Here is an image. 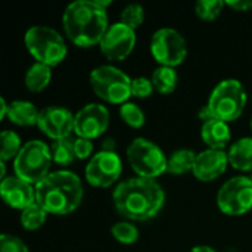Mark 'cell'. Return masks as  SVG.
Segmentation results:
<instances>
[{
	"label": "cell",
	"instance_id": "obj_34",
	"mask_svg": "<svg viewBox=\"0 0 252 252\" xmlns=\"http://www.w3.org/2000/svg\"><path fill=\"white\" fill-rule=\"evenodd\" d=\"M102 151H105V152H115V142H114V139H111V137L105 139L102 142Z\"/></svg>",
	"mask_w": 252,
	"mask_h": 252
},
{
	"label": "cell",
	"instance_id": "obj_32",
	"mask_svg": "<svg viewBox=\"0 0 252 252\" xmlns=\"http://www.w3.org/2000/svg\"><path fill=\"white\" fill-rule=\"evenodd\" d=\"M74 151H75L77 159H86L93 152V143L90 139L77 137V139H74Z\"/></svg>",
	"mask_w": 252,
	"mask_h": 252
},
{
	"label": "cell",
	"instance_id": "obj_3",
	"mask_svg": "<svg viewBox=\"0 0 252 252\" xmlns=\"http://www.w3.org/2000/svg\"><path fill=\"white\" fill-rule=\"evenodd\" d=\"M84 189L75 173L53 171L35 185V201L47 214L66 216L74 213L83 201Z\"/></svg>",
	"mask_w": 252,
	"mask_h": 252
},
{
	"label": "cell",
	"instance_id": "obj_35",
	"mask_svg": "<svg viewBox=\"0 0 252 252\" xmlns=\"http://www.w3.org/2000/svg\"><path fill=\"white\" fill-rule=\"evenodd\" d=\"M0 105H1V112H0V118L3 120V118H6V117H7V111H9V103L6 102V99H4V97H1V99H0Z\"/></svg>",
	"mask_w": 252,
	"mask_h": 252
},
{
	"label": "cell",
	"instance_id": "obj_1",
	"mask_svg": "<svg viewBox=\"0 0 252 252\" xmlns=\"http://www.w3.org/2000/svg\"><path fill=\"white\" fill-rule=\"evenodd\" d=\"M112 201L121 217L133 221H146L162 210L165 193L157 180L134 177L121 182L114 189Z\"/></svg>",
	"mask_w": 252,
	"mask_h": 252
},
{
	"label": "cell",
	"instance_id": "obj_30",
	"mask_svg": "<svg viewBox=\"0 0 252 252\" xmlns=\"http://www.w3.org/2000/svg\"><path fill=\"white\" fill-rule=\"evenodd\" d=\"M154 84H152V80L151 78H146V77H137V78H133L131 81V94L134 97H139V99H146L152 94L154 92Z\"/></svg>",
	"mask_w": 252,
	"mask_h": 252
},
{
	"label": "cell",
	"instance_id": "obj_33",
	"mask_svg": "<svg viewBox=\"0 0 252 252\" xmlns=\"http://www.w3.org/2000/svg\"><path fill=\"white\" fill-rule=\"evenodd\" d=\"M226 4L238 12H248L252 9V0H230Z\"/></svg>",
	"mask_w": 252,
	"mask_h": 252
},
{
	"label": "cell",
	"instance_id": "obj_7",
	"mask_svg": "<svg viewBox=\"0 0 252 252\" xmlns=\"http://www.w3.org/2000/svg\"><path fill=\"white\" fill-rule=\"evenodd\" d=\"M131 78L117 66L102 65L90 72V86L103 100L124 105L131 94Z\"/></svg>",
	"mask_w": 252,
	"mask_h": 252
},
{
	"label": "cell",
	"instance_id": "obj_29",
	"mask_svg": "<svg viewBox=\"0 0 252 252\" xmlns=\"http://www.w3.org/2000/svg\"><path fill=\"white\" fill-rule=\"evenodd\" d=\"M145 21V9L137 4V3H133V4H128L124 7V10L121 12V21L124 25L130 27L131 30H137Z\"/></svg>",
	"mask_w": 252,
	"mask_h": 252
},
{
	"label": "cell",
	"instance_id": "obj_12",
	"mask_svg": "<svg viewBox=\"0 0 252 252\" xmlns=\"http://www.w3.org/2000/svg\"><path fill=\"white\" fill-rule=\"evenodd\" d=\"M102 53L111 61H124L136 46V31L123 22L109 25L100 41Z\"/></svg>",
	"mask_w": 252,
	"mask_h": 252
},
{
	"label": "cell",
	"instance_id": "obj_18",
	"mask_svg": "<svg viewBox=\"0 0 252 252\" xmlns=\"http://www.w3.org/2000/svg\"><path fill=\"white\" fill-rule=\"evenodd\" d=\"M40 111L28 100H13L9 103L7 118L10 123L21 127H31L38 123Z\"/></svg>",
	"mask_w": 252,
	"mask_h": 252
},
{
	"label": "cell",
	"instance_id": "obj_14",
	"mask_svg": "<svg viewBox=\"0 0 252 252\" xmlns=\"http://www.w3.org/2000/svg\"><path fill=\"white\" fill-rule=\"evenodd\" d=\"M74 117L63 106H47L40 111L37 126L47 137L56 142L69 137L74 131Z\"/></svg>",
	"mask_w": 252,
	"mask_h": 252
},
{
	"label": "cell",
	"instance_id": "obj_26",
	"mask_svg": "<svg viewBox=\"0 0 252 252\" xmlns=\"http://www.w3.org/2000/svg\"><path fill=\"white\" fill-rule=\"evenodd\" d=\"M111 233H112L115 241H118L124 245H131L139 239V230L130 221L115 223L111 229Z\"/></svg>",
	"mask_w": 252,
	"mask_h": 252
},
{
	"label": "cell",
	"instance_id": "obj_4",
	"mask_svg": "<svg viewBox=\"0 0 252 252\" xmlns=\"http://www.w3.org/2000/svg\"><path fill=\"white\" fill-rule=\"evenodd\" d=\"M247 100L248 96L241 81L229 78L220 81L214 87L207 106L213 118L229 124L230 121L238 120L244 114Z\"/></svg>",
	"mask_w": 252,
	"mask_h": 252
},
{
	"label": "cell",
	"instance_id": "obj_37",
	"mask_svg": "<svg viewBox=\"0 0 252 252\" xmlns=\"http://www.w3.org/2000/svg\"><path fill=\"white\" fill-rule=\"evenodd\" d=\"M251 130H252V120H251Z\"/></svg>",
	"mask_w": 252,
	"mask_h": 252
},
{
	"label": "cell",
	"instance_id": "obj_36",
	"mask_svg": "<svg viewBox=\"0 0 252 252\" xmlns=\"http://www.w3.org/2000/svg\"><path fill=\"white\" fill-rule=\"evenodd\" d=\"M190 252H216L211 247H207V245H199V247H195L192 248Z\"/></svg>",
	"mask_w": 252,
	"mask_h": 252
},
{
	"label": "cell",
	"instance_id": "obj_8",
	"mask_svg": "<svg viewBox=\"0 0 252 252\" xmlns=\"http://www.w3.org/2000/svg\"><path fill=\"white\" fill-rule=\"evenodd\" d=\"M127 158L137 177L155 180L168 168V159L164 152L145 137H137L130 143Z\"/></svg>",
	"mask_w": 252,
	"mask_h": 252
},
{
	"label": "cell",
	"instance_id": "obj_2",
	"mask_svg": "<svg viewBox=\"0 0 252 252\" xmlns=\"http://www.w3.org/2000/svg\"><path fill=\"white\" fill-rule=\"evenodd\" d=\"M62 21L68 38L80 47L100 44L109 28L106 9L99 0H77L68 4Z\"/></svg>",
	"mask_w": 252,
	"mask_h": 252
},
{
	"label": "cell",
	"instance_id": "obj_38",
	"mask_svg": "<svg viewBox=\"0 0 252 252\" xmlns=\"http://www.w3.org/2000/svg\"><path fill=\"white\" fill-rule=\"evenodd\" d=\"M250 179H251V182H252V174H251V177H250Z\"/></svg>",
	"mask_w": 252,
	"mask_h": 252
},
{
	"label": "cell",
	"instance_id": "obj_11",
	"mask_svg": "<svg viewBox=\"0 0 252 252\" xmlns=\"http://www.w3.org/2000/svg\"><path fill=\"white\" fill-rule=\"evenodd\" d=\"M123 164L115 152L100 151L93 155L86 167V179L94 188H109L118 182Z\"/></svg>",
	"mask_w": 252,
	"mask_h": 252
},
{
	"label": "cell",
	"instance_id": "obj_31",
	"mask_svg": "<svg viewBox=\"0 0 252 252\" xmlns=\"http://www.w3.org/2000/svg\"><path fill=\"white\" fill-rule=\"evenodd\" d=\"M0 252H28L25 242L12 235H1Z\"/></svg>",
	"mask_w": 252,
	"mask_h": 252
},
{
	"label": "cell",
	"instance_id": "obj_10",
	"mask_svg": "<svg viewBox=\"0 0 252 252\" xmlns=\"http://www.w3.org/2000/svg\"><path fill=\"white\" fill-rule=\"evenodd\" d=\"M151 53L161 66H177L188 55V44L183 35L173 28H159L151 40Z\"/></svg>",
	"mask_w": 252,
	"mask_h": 252
},
{
	"label": "cell",
	"instance_id": "obj_22",
	"mask_svg": "<svg viewBox=\"0 0 252 252\" xmlns=\"http://www.w3.org/2000/svg\"><path fill=\"white\" fill-rule=\"evenodd\" d=\"M152 84L154 89L161 94H171L179 81V75L174 68L171 66H159L152 74Z\"/></svg>",
	"mask_w": 252,
	"mask_h": 252
},
{
	"label": "cell",
	"instance_id": "obj_15",
	"mask_svg": "<svg viewBox=\"0 0 252 252\" xmlns=\"http://www.w3.org/2000/svg\"><path fill=\"white\" fill-rule=\"evenodd\" d=\"M0 193L3 201L9 207L21 211L37 202L35 189L32 188V185L19 179L18 176H10L3 179L0 183Z\"/></svg>",
	"mask_w": 252,
	"mask_h": 252
},
{
	"label": "cell",
	"instance_id": "obj_5",
	"mask_svg": "<svg viewBox=\"0 0 252 252\" xmlns=\"http://www.w3.org/2000/svg\"><path fill=\"white\" fill-rule=\"evenodd\" d=\"M25 46L38 63H44L50 68L59 65L68 53L62 35L56 30L44 25H35L27 31Z\"/></svg>",
	"mask_w": 252,
	"mask_h": 252
},
{
	"label": "cell",
	"instance_id": "obj_25",
	"mask_svg": "<svg viewBox=\"0 0 252 252\" xmlns=\"http://www.w3.org/2000/svg\"><path fill=\"white\" fill-rule=\"evenodd\" d=\"M1 140V152H0V159L1 161H9V159H15L18 157V154L21 152L22 146H21V139L15 131L10 130H4L0 136Z\"/></svg>",
	"mask_w": 252,
	"mask_h": 252
},
{
	"label": "cell",
	"instance_id": "obj_23",
	"mask_svg": "<svg viewBox=\"0 0 252 252\" xmlns=\"http://www.w3.org/2000/svg\"><path fill=\"white\" fill-rule=\"evenodd\" d=\"M52 158H53V162H56L58 165H62V167L69 165L77 158L75 151H74V139L66 137V139L53 142Z\"/></svg>",
	"mask_w": 252,
	"mask_h": 252
},
{
	"label": "cell",
	"instance_id": "obj_24",
	"mask_svg": "<svg viewBox=\"0 0 252 252\" xmlns=\"http://www.w3.org/2000/svg\"><path fill=\"white\" fill-rule=\"evenodd\" d=\"M46 219H47V211L37 202L21 211V224L27 230L40 229L44 224Z\"/></svg>",
	"mask_w": 252,
	"mask_h": 252
},
{
	"label": "cell",
	"instance_id": "obj_6",
	"mask_svg": "<svg viewBox=\"0 0 252 252\" xmlns=\"http://www.w3.org/2000/svg\"><path fill=\"white\" fill-rule=\"evenodd\" d=\"M52 161V149L44 142L30 140L13 159L15 176L31 185H38L50 174Z\"/></svg>",
	"mask_w": 252,
	"mask_h": 252
},
{
	"label": "cell",
	"instance_id": "obj_20",
	"mask_svg": "<svg viewBox=\"0 0 252 252\" xmlns=\"http://www.w3.org/2000/svg\"><path fill=\"white\" fill-rule=\"evenodd\" d=\"M50 80H52L50 66L35 62L34 65H31L28 68L25 78H24V83H25L28 90L38 93V92H43L50 84Z\"/></svg>",
	"mask_w": 252,
	"mask_h": 252
},
{
	"label": "cell",
	"instance_id": "obj_27",
	"mask_svg": "<svg viewBox=\"0 0 252 252\" xmlns=\"http://www.w3.org/2000/svg\"><path fill=\"white\" fill-rule=\"evenodd\" d=\"M120 117L123 118V121L133 127V128H140L145 124V114L143 111L131 102H126L124 105H121L120 108Z\"/></svg>",
	"mask_w": 252,
	"mask_h": 252
},
{
	"label": "cell",
	"instance_id": "obj_17",
	"mask_svg": "<svg viewBox=\"0 0 252 252\" xmlns=\"http://www.w3.org/2000/svg\"><path fill=\"white\" fill-rule=\"evenodd\" d=\"M201 136L210 149H219V151H223L232 139L229 124L216 118L202 124Z\"/></svg>",
	"mask_w": 252,
	"mask_h": 252
},
{
	"label": "cell",
	"instance_id": "obj_21",
	"mask_svg": "<svg viewBox=\"0 0 252 252\" xmlns=\"http://www.w3.org/2000/svg\"><path fill=\"white\" fill-rule=\"evenodd\" d=\"M196 161V154L190 149H179L171 154L168 158L167 171L174 176H183L189 171H193V165Z\"/></svg>",
	"mask_w": 252,
	"mask_h": 252
},
{
	"label": "cell",
	"instance_id": "obj_16",
	"mask_svg": "<svg viewBox=\"0 0 252 252\" xmlns=\"http://www.w3.org/2000/svg\"><path fill=\"white\" fill-rule=\"evenodd\" d=\"M229 165V155L219 149H205L196 155L193 174L201 182H213L219 179Z\"/></svg>",
	"mask_w": 252,
	"mask_h": 252
},
{
	"label": "cell",
	"instance_id": "obj_28",
	"mask_svg": "<svg viewBox=\"0 0 252 252\" xmlns=\"http://www.w3.org/2000/svg\"><path fill=\"white\" fill-rule=\"evenodd\" d=\"M223 7H224V1L221 0H199L195 4V12L198 18L204 21H214L221 13Z\"/></svg>",
	"mask_w": 252,
	"mask_h": 252
},
{
	"label": "cell",
	"instance_id": "obj_19",
	"mask_svg": "<svg viewBox=\"0 0 252 252\" xmlns=\"http://www.w3.org/2000/svg\"><path fill=\"white\" fill-rule=\"evenodd\" d=\"M229 164L241 171H252V137H242L235 142L229 152Z\"/></svg>",
	"mask_w": 252,
	"mask_h": 252
},
{
	"label": "cell",
	"instance_id": "obj_9",
	"mask_svg": "<svg viewBox=\"0 0 252 252\" xmlns=\"http://www.w3.org/2000/svg\"><path fill=\"white\" fill-rule=\"evenodd\" d=\"M217 204L226 216H244L252 210V182L250 177L236 176L227 180L217 193Z\"/></svg>",
	"mask_w": 252,
	"mask_h": 252
},
{
	"label": "cell",
	"instance_id": "obj_13",
	"mask_svg": "<svg viewBox=\"0 0 252 252\" xmlns=\"http://www.w3.org/2000/svg\"><path fill=\"white\" fill-rule=\"evenodd\" d=\"M109 126V111L100 103L83 106L74 117V131L83 139H96L102 136Z\"/></svg>",
	"mask_w": 252,
	"mask_h": 252
}]
</instances>
